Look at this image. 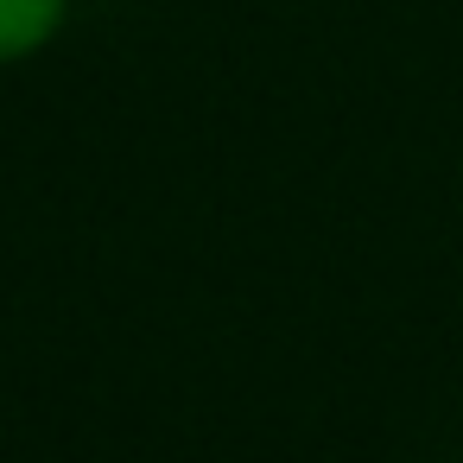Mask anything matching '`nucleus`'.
Here are the masks:
<instances>
[{"instance_id":"1","label":"nucleus","mask_w":463,"mask_h":463,"mask_svg":"<svg viewBox=\"0 0 463 463\" xmlns=\"http://www.w3.org/2000/svg\"><path fill=\"white\" fill-rule=\"evenodd\" d=\"M71 0H0V64H20L64 33Z\"/></svg>"}]
</instances>
